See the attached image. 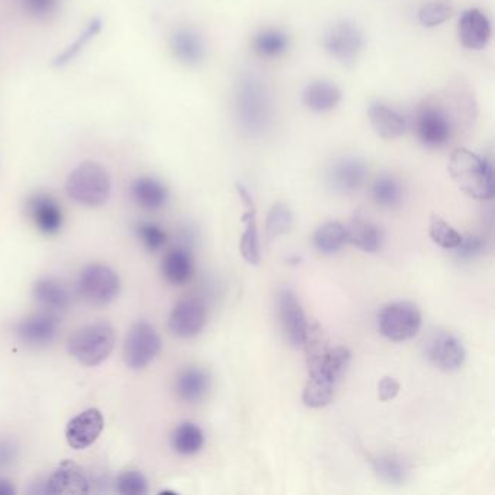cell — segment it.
Returning a JSON list of instances; mask_svg holds the SVG:
<instances>
[{
  "label": "cell",
  "mask_w": 495,
  "mask_h": 495,
  "mask_svg": "<svg viewBox=\"0 0 495 495\" xmlns=\"http://www.w3.org/2000/svg\"><path fill=\"white\" fill-rule=\"evenodd\" d=\"M238 127L250 137H260L274 123V98L265 80L256 73H243L234 92Z\"/></svg>",
  "instance_id": "obj_1"
},
{
  "label": "cell",
  "mask_w": 495,
  "mask_h": 495,
  "mask_svg": "<svg viewBox=\"0 0 495 495\" xmlns=\"http://www.w3.org/2000/svg\"><path fill=\"white\" fill-rule=\"evenodd\" d=\"M448 171L458 188L469 198L478 201L494 198V167L475 151L467 147L455 148L449 157Z\"/></svg>",
  "instance_id": "obj_2"
},
{
  "label": "cell",
  "mask_w": 495,
  "mask_h": 495,
  "mask_svg": "<svg viewBox=\"0 0 495 495\" xmlns=\"http://www.w3.org/2000/svg\"><path fill=\"white\" fill-rule=\"evenodd\" d=\"M410 130L414 132L421 146L440 150L455 139V119L451 112L435 100H426L416 108L410 118Z\"/></svg>",
  "instance_id": "obj_3"
},
{
  "label": "cell",
  "mask_w": 495,
  "mask_h": 495,
  "mask_svg": "<svg viewBox=\"0 0 495 495\" xmlns=\"http://www.w3.org/2000/svg\"><path fill=\"white\" fill-rule=\"evenodd\" d=\"M111 176L100 163L84 162L68 175L66 190L80 205H103L111 195Z\"/></svg>",
  "instance_id": "obj_4"
},
{
  "label": "cell",
  "mask_w": 495,
  "mask_h": 495,
  "mask_svg": "<svg viewBox=\"0 0 495 495\" xmlns=\"http://www.w3.org/2000/svg\"><path fill=\"white\" fill-rule=\"evenodd\" d=\"M116 330L108 323H93L76 330L68 339V352L84 366H98L116 347Z\"/></svg>",
  "instance_id": "obj_5"
},
{
  "label": "cell",
  "mask_w": 495,
  "mask_h": 495,
  "mask_svg": "<svg viewBox=\"0 0 495 495\" xmlns=\"http://www.w3.org/2000/svg\"><path fill=\"white\" fill-rule=\"evenodd\" d=\"M321 44L330 59L343 68H353L363 52V32L352 20H337L325 29Z\"/></svg>",
  "instance_id": "obj_6"
},
{
  "label": "cell",
  "mask_w": 495,
  "mask_h": 495,
  "mask_svg": "<svg viewBox=\"0 0 495 495\" xmlns=\"http://www.w3.org/2000/svg\"><path fill=\"white\" fill-rule=\"evenodd\" d=\"M379 333L391 341H407L416 337L421 329V313L412 302H391L380 309L378 315Z\"/></svg>",
  "instance_id": "obj_7"
},
{
  "label": "cell",
  "mask_w": 495,
  "mask_h": 495,
  "mask_svg": "<svg viewBox=\"0 0 495 495\" xmlns=\"http://www.w3.org/2000/svg\"><path fill=\"white\" fill-rule=\"evenodd\" d=\"M121 281L116 270L109 266L93 263L82 270L79 292L93 306H108L118 297Z\"/></svg>",
  "instance_id": "obj_8"
},
{
  "label": "cell",
  "mask_w": 495,
  "mask_h": 495,
  "mask_svg": "<svg viewBox=\"0 0 495 495\" xmlns=\"http://www.w3.org/2000/svg\"><path fill=\"white\" fill-rule=\"evenodd\" d=\"M162 349L157 330L146 321L132 325L124 343V361L128 368L140 371L155 361Z\"/></svg>",
  "instance_id": "obj_9"
},
{
  "label": "cell",
  "mask_w": 495,
  "mask_h": 495,
  "mask_svg": "<svg viewBox=\"0 0 495 495\" xmlns=\"http://www.w3.org/2000/svg\"><path fill=\"white\" fill-rule=\"evenodd\" d=\"M368 164L359 157H340L327 171V182L337 194H355L368 180Z\"/></svg>",
  "instance_id": "obj_10"
},
{
  "label": "cell",
  "mask_w": 495,
  "mask_h": 495,
  "mask_svg": "<svg viewBox=\"0 0 495 495\" xmlns=\"http://www.w3.org/2000/svg\"><path fill=\"white\" fill-rule=\"evenodd\" d=\"M277 307H279L282 331L285 334L286 340L290 341L292 347H301L308 321L297 293L290 288H283L279 293Z\"/></svg>",
  "instance_id": "obj_11"
},
{
  "label": "cell",
  "mask_w": 495,
  "mask_h": 495,
  "mask_svg": "<svg viewBox=\"0 0 495 495\" xmlns=\"http://www.w3.org/2000/svg\"><path fill=\"white\" fill-rule=\"evenodd\" d=\"M456 34L462 47L471 52H480L491 41V20L481 9H465L458 20Z\"/></svg>",
  "instance_id": "obj_12"
},
{
  "label": "cell",
  "mask_w": 495,
  "mask_h": 495,
  "mask_svg": "<svg viewBox=\"0 0 495 495\" xmlns=\"http://www.w3.org/2000/svg\"><path fill=\"white\" fill-rule=\"evenodd\" d=\"M206 324V308L198 298H183L172 309L169 329L180 339H192L203 331Z\"/></svg>",
  "instance_id": "obj_13"
},
{
  "label": "cell",
  "mask_w": 495,
  "mask_h": 495,
  "mask_svg": "<svg viewBox=\"0 0 495 495\" xmlns=\"http://www.w3.org/2000/svg\"><path fill=\"white\" fill-rule=\"evenodd\" d=\"M427 356L435 368L451 373L464 366L467 352L458 337L451 333H437L428 341Z\"/></svg>",
  "instance_id": "obj_14"
},
{
  "label": "cell",
  "mask_w": 495,
  "mask_h": 495,
  "mask_svg": "<svg viewBox=\"0 0 495 495\" xmlns=\"http://www.w3.org/2000/svg\"><path fill=\"white\" fill-rule=\"evenodd\" d=\"M59 334V320L54 314H36L20 321L16 336L31 349H43L52 345Z\"/></svg>",
  "instance_id": "obj_15"
},
{
  "label": "cell",
  "mask_w": 495,
  "mask_h": 495,
  "mask_svg": "<svg viewBox=\"0 0 495 495\" xmlns=\"http://www.w3.org/2000/svg\"><path fill=\"white\" fill-rule=\"evenodd\" d=\"M371 127L382 140H396L410 130V118L388 103L375 100L368 108Z\"/></svg>",
  "instance_id": "obj_16"
},
{
  "label": "cell",
  "mask_w": 495,
  "mask_h": 495,
  "mask_svg": "<svg viewBox=\"0 0 495 495\" xmlns=\"http://www.w3.org/2000/svg\"><path fill=\"white\" fill-rule=\"evenodd\" d=\"M102 412L96 408H89L73 417L66 427V439L68 446L76 451H84L95 443L100 433L103 432Z\"/></svg>",
  "instance_id": "obj_17"
},
{
  "label": "cell",
  "mask_w": 495,
  "mask_h": 495,
  "mask_svg": "<svg viewBox=\"0 0 495 495\" xmlns=\"http://www.w3.org/2000/svg\"><path fill=\"white\" fill-rule=\"evenodd\" d=\"M171 50L178 61L196 68L205 61L206 43L203 34L190 27H180L172 32Z\"/></svg>",
  "instance_id": "obj_18"
},
{
  "label": "cell",
  "mask_w": 495,
  "mask_h": 495,
  "mask_svg": "<svg viewBox=\"0 0 495 495\" xmlns=\"http://www.w3.org/2000/svg\"><path fill=\"white\" fill-rule=\"evenodd\" d=\"M236 189H237L240 198L246 205V212L243 214V224H244V233L242 236V242H240V251L244 260L249 265H259L260 263V242H259L258 221H256V205H254L253 196L250 194L242 183H236Z\"/></svg>",
  "instance_id": "obj_19"
},
{
  "label": "cell",
  "mask_w": 495,
  "mask_h": 495,
  "mask_svg": "<svg viewBox=\"0 0 495 495\" xmlns=\"http://www.w3.org/2000/svg\"><path fill=\"white\" fill-rule=\"evenodd\" d=\"M343 100V92L331 80L318 79L307 84L302 91L301 102L314 114H329Z\"/></svg>",
  "instance_id": "obj_20"
},
{
  "label": "cell",
  "mask_w": 495,
  "mask_h": 495,
  "mask_svg": "<svg viewBox=\"0 0 495 495\" xmlns=\"http://www.w3.org/2000/svg\"><path fill=\"white\" fill-rule=\"evenodd\" d=\"M28 212L38 231L45 236H54L63 227L61 208L50 195H34L29 199Z\"/></svg>",
  "instance_id": "obj_21"
},
{
  "label": "cell",
  "mask_w": 495,
  "mask_h": 495,
  "mask_svg": "<svg viewBox=\"0 0 495 495\" xmlns=\"http://www.w3.org/2000/svg\"><path fill=\"white\" fill-rule=\"evenodd\" d=\"M50 494L82 495L89 492V481L84 471L70 460H64L47 481Z\"/></svg>",
  "instance_id": "obj_22"
},
{
  "label": "cell",
  "mask_w": 495,
  "mask_h": 495,
  "mask_svg": "<svg viewBox=\"0 0 495 495\" xmlns=\"http://www.w3.org/2000/svg\"><path fill=\"white\" fill-rule=\"evenodd\" d=\"M32 297L50 313H63L72 304V297L61 282L43 277L32 288Z\"/></svg>",
  "instance_id": "obj_23"
},
{
  "label": "cell",
  "mask_w": 495,
  "mask_h": 495,
  "mask_svg": "<svg viewBox=\"0 0 495 495\" xmlns=\"http://www.w3.org/2000/svg\"><path fill=\"white\" fill-rule=\"evenodd\" d=\"M346 228V243L366 253H377L384 242V234L377 224L362 217H355Z\"/></svg>",
  "instance_id": "obj_24"
},
{
  "label": "cell",
  "mask_w": 495,
  "mask_h": 495,
  "mask_svg": "<svg viewBox=\"0 0 495 495\" xmlns=\"http://www.w3.org/2000/svg\"><path fill=\"white\" fill-rule=\"evenodd\" d=\"M251 47L256 56L276 60L285 56L291 47V36L283 29L262 28L254 34Z\"/></svg>",
  "instance_id": "obj_25"
},
{
  "label": "cell",
  "mask_w": 495,
  "mask_h": 495,
  "mask_svg": "<svg viewBox=\"0 0 495 495\" xmlns=\"http://www.w3.org/2000/svg\"><path fill=\"white\" fill-rule=\"evenodd\" d=\"M132 195L137 205L147 211L160 210L169 201V190L157 179L150 176L135 179Z\"/></svg>",
  "instance_id": "obj_26"
},
{
  "label": "cell",
  "mask_w": 495,
  "mask_h": 495,
  "mask_svg": "<svg viewBox=\"0 0 495 495\" xmlns=\"http://www.w3.org/2000/svg\"><path fill=\"white\" fill-rule=\"evenodd\" d=\"M210 387V375L204 369L188 368L180 372L176 380V394L188 404H195L205 398Z\"/></svg>",
  "instance_id": "obj_27"
},
{
  "label": "cell",
  "mask_w": 495,
  "mask_h": 495,
  "mask_svg": "<svg viewBox=\"0 0 495 495\" xmlns=\"http://www.w3.org/2000/svg\"><path fill=\"white\" fill-rule=\"evenodd\" d=\"M162 274L172 285H185L194 275V260L189 251L182 247L173 249L164 256Z\"/></svg>",
  "instance_id": "obj_28"
},
{
  "label": "cell",
  "mask_w": 495,
  "mask_h": 495,
  "mask_svg": "<svg viewBox=\"0 0 495 495\" xmlns=\"http://www.w3.org/2000/svg\"><path fill=\"white\" fill-rule=\"evenodd\" d=\"M350 357L352 355L347 347H343V346L330 347L317 368L314 369L313 372H309V377H320L336 384L349 366Z\"/></svg>",
  "instance_id": "obj_29"
},
{
  "label": "cell",
  "mask_w": 495,
  "mask_h": 495,
  "mask_svg": "<svg viewBox=\"0 0 495 495\" xmlns=\"http://www.w3.org/2000/svg\"><path fill=\"white\" fill-rule=\"evenodd\" d=\"M372 198L380 208L394 210L404 198V189L395 176L384 173L378 176L372 185Z\"/></svg>",
  "instance_id": "obj_30"
},
{
  "label": "cell",
  "mask_w": 495,
  "mask_h": 495,
  "mask_svg": "<svg viewBox=\"0 0 495 495\" xmlns=\"http://www.w3.org/2000/svg\"><path fill=\"white\" fill-rule=\"evenodd\" d=\"M204 442L205 436L203 430L189 421L179 424L172 435V446L179 455L190 456L198 453L203 449Z\"/></svg>",
  "instance_id": "obj_31"
},
{
  "label": "cell",
  "mask_w": 495,
  "mask_h": 495,
  "mask_svg": "<svg viewBox=\"0 0 495 495\" xmlns=\"http://www.w3.org/2000/svg\"><path fill=\"white\" fill-rule=\"evenodd\" d=\"M373 472L384 483L401 485L408 480L410 467H408L407 462L398 456L382 455L373 460Z\"/></svg>",
  "instance_id": "obj_32"
},
{
  "label": "cell",
  "mask_w": 495,
  "mask_h": 495,
  "mask_svg": "<svg viewBox=\"0 0 495 495\" xmlns=\"http://www.w3.org/2000/svg\"><path fill=\"white\" fill-rule=\"evenodd\" d=\"M314 244L323 254H334L346 244V228L340 222H325L314 234Z\"/></svg>",
  "instance_id": "obj_33"
},
{
  "label": "cell",
  "mask_w": 495,
  "mask_h": 495,
  "mask_svg": "<svg viewBox=\"0 0 495 495\" xmlns=\"http://www.w3.org/2000/svg\"><path fill=\"white\" fill-rule=\"evenodd\" d=\"M102 20L100 18H93V20L86 25V28L82 31L77 38H76L73 44L68 45V48H64L63 52H60L59 56L54 59L52 64L56 68H64L68 66L70 61L79 56L80 52H84V47L91 43L96 36H100V32L102 31Z\"/></svg>",
  "instance_id": "obj_34"
},
{
  "label": "cell",
  "mask_w": 495,
  "mask_h": 495,
  "mask_svg": "<svg viewBox=\"0 0 495 495\" xmlns=\"http://www.w3.org/2000/svg\"><path fill=\"white\" fill-rule=\"evenodd\" d=\"M455 13V6L451 0H430L423 4L417 12L419 22L424 28H436L448 22Z\"/></svg>",
  "instance_id": "obj_35"
},
{
  "label": "cell",
  "mask_w": 495,
  "mask_h": 495,
  "mask_svg": "<svg viewBox=\"0 0 495 495\" xmlns=\"http://www.w3.org/2000/svg\"><path fill=\"white\" fill-rule=\"evenodd\" d=\"M334 387L336 384L330 380L320 377H309L302 393L304 404L309 408H323L331 404L334 398Z\"/></svg>",
  "instance_id": "obj_36"
},
{
  "label": "cell",
  "mask_w": 495,
  "mask_h": 495,
  "mask_svg": "<svg viewBox=\"0 0 495 495\" xmlns=\"http://www.w3.org/2000/svg\"><path fill=\"white\" fill-rule=\"evenodd\" d=\"M293 224V215L290 206L286 204L277 203L270 208L267 220H266V234L269 240H275L279 236L288 233Z\"/></svg>",
  "instance_id": "obj_37"
},
{
  "label": "cell",
  "mask_w": 495,
  "mask_h": 495,
  "mask_svg": "<svg viewBox=\"0 0 495 495\" xmlns=\"http://www.w3.org/2000/svg\"><path fill=\"white\" fill-rule=\"evenodd\" d=\"M428 234L433 243L444 250H455L462 242V236L444 220L433 217Z\"/></svg>",
  "instance_id": "obj_38"
},
{
  "label": "cell",
  "mask_w": 495,
  "mask_h": 495,
  "mask_svg": "<svg viewBox=\"0 0 495 495\" xmlns=\"http://www.w3.org/2000/svg\"><path fill=\"white\" fill-rule=\"evenodd\" d=\"M135 231H137L140 242L143 243V246L151 253L159 251L167 243L166 231L163 230L162 227L157 226V224H153V222L139 224Z\"/></svg>",
  "instance_id": "obj_39"
},
{
  "label": "cell",
  "mask_w": 495,
  "mask_h": 495,
  "mask_svg": "<svg viewBox=\"0 0 495 495\" xmlns=\"http://www.w3.org/2000/svg\"><path fill=\"white\" fill-rule=\"evenodd\" d=\"M116 490L124 495H146L148 481L140 471H125L116 480Z\"/></svg>",
  "instance_id": "obj_40"
},
{
  "label": "cell",
  "mask_w": 495,
  "mask_h": 495,
  "mask_svg": "<svg viewBox=\"0 0 495 495\" xmlns=\"http://www.w3.org/2000/svg\"><path fill=\"white\" fill-rule=\"evenodd\" d=\"M25 12L36 20H47L59 8L60 0H20Z\"/></svg>",
  "instance_id": "obj_41"
},
{
  "label": "cell",
  "mask_w": 495,
  "mask_h": 495,
  "mask_svg": "<svg viewBox=\"0 0 495 495\" xmlns=\"http://www.w3.org/2000/svg\"><path fill=\"white\" fill-rule=\"evenodd\" d=\"M485 249V242L478 236H467L462 237L459 246L456 247V254L460 260H472L483 254Z\"/></svg>",
  "instance_id": "obj_42"
},
{
  "label": "cell",
  "mask_w": 495,
  "mask_h": 495,
  "mask_svg": "<svg viewBox=\"0 0 495 495\" xmlns=\"http://www.w3.org/2000/svg\"><path fill=\"white\" fill-rule=\"evenodd\" d=\"M400 389L401 385L398 380L391 377H385L384 379H380L379 385H378V398L382 403H388L400 394Z\"/></svg>",
  "instance_id": "obj_43"
},
{
  "label": "cell",
  "mask_w": 495,
  "mask_h": 495,
  "mask_svg": "<svg viewBox=\"0 0 495 495\" xmlns=\"http://www.w3.org/2000/svg\"><path fill=\"white\" fill-rule=\"evenodd\" d=\"M16 490L13 483L8 480L0 478V495H15Z\"/></svg>",
  "instance_id": "obj_44"
}]
</instances>
